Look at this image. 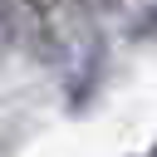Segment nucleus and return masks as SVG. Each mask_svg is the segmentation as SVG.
I'll list each match as a JSON object with an SVG mask.
<instances>
[{
	"instance_id": "1",
	"label": "nucleus",
	"mask_w": 157,
	"mask_h": 157,
	"mask_svg": "<svg viewBox=\"0 0 157 157\" xmlns=\"http://www.w3.org/2000/svg\"><path fill=\"white\" fill-rule=\"evenodd\" d=\"M20 5H25V10H34L39 20H49V15H54V10L64 5V0H20Z\"/></svg>"
}]
</instances>
